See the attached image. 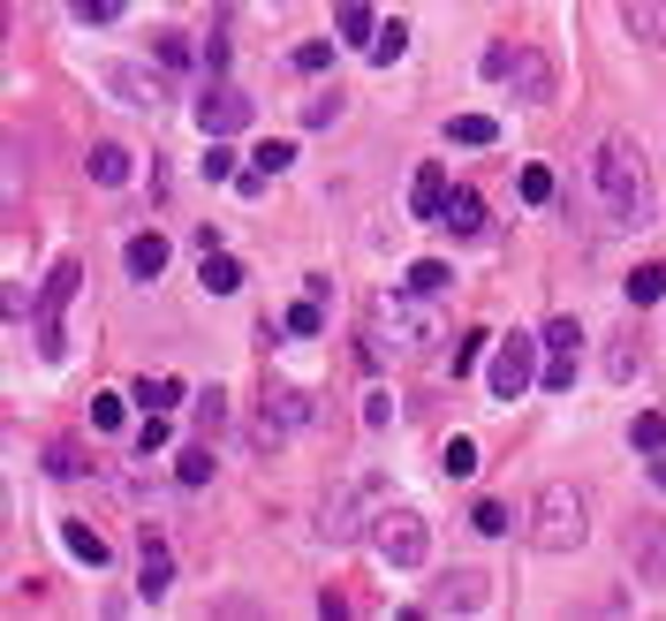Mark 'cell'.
I'll return each instance as SVG.
<instances>
[{"label":"cell","mask_w":666,"mask_h":621,"mask_svg":"<svg viewBox=\"0 0 666 621\" xmlns=\"http://www.w3.org/2000/svg\"><path fill=\"white\" fill-rule=\"evenodd\" d=\"M591 190H598V206H606V228H652V167L636 152V137L622 129H606L598 137V152H591Z\"/></svg>","instance_id":"cell-1"},{"label":"cell","mask_w":666,"mask_h":621,"mask_svg":"<svg viewBox=\"0 0 666 621\" xmlns=\"http://www.w3.org/2000/svg\"><path fill=\"white\" fill-rule=\"evenodd\" d=\"M531 545L538 553H576L583 539H591V508H583V493L568 485V478H545L538 493H531Z\"/></svg>","instance_id":"cell-2"},{"label":"cell","mask_w":666,"mask_h":621,"mask_svg":"<svg viewBox=\"0 0 666 621\" xmlns=\"http://www.w3.org/2000/svg\"><path fill=\"white\" fill-rule=\"evenodd\" d=\"M545 341H531V333H507V341H493V364H485V387H493V402H523L531 387H538V364Z\"/></svg>","instance_id":"cell-3"},{"label":"cell","mask_w":666,"mask_h":621,"mask_svg":"<svg viewBox=\"0 0 666 621\" xmlns=\"http://www.w3.org/2000/svg\"><path fill=\"white\" fill-rule=\"evenodd\" d=\"M372 553L386 569H424V553H432V523L410 515V508H379L372 515Z\"/></svg>","instance_id":"cell-4"},{"label":"cell","mask_w":666,"mask_h":621,"mask_svg":"<svg viewBox=\"0 0 666 621\" xmlns=\"http://www.w3.org/2000/svg\"><path fill=\"white\" fill-rule=\"evenodd\" d=\"M386 319H394V357H424L432 341H447V319L432 311V296H416V289H402L394 303H379Z\"/></svg>","instance_id":"cell-5"},{"label":"cell","mask_w":666,"mask_h":621,"mask_svg":"<svg viewBox=\"0 0 666 621\" xmlns=\"http://www.w3.org/2000/svg\"><path fill=\"white\" fill-rule=\"evenodd\" d=\"M77 281H83V266H77V258H61V266L46 273V289H39V349L53 357V364L69 357V333H61V311H69Z\"/></svg>","instance_id":"cell-6"},{"label":"cell","mask_w":666,"mask_h":621,"mask_svg":"<svg viewBox=\"0 0 666 621\" xmlns=\"http://www.w3.org/2000/svg\"><path fill=\"white\" fill-rule=\"evenodd\" d=\"M379 500H386V478H356V485H349V493H333L326 508H319V539L326 545H349L356 539V531H364V523H356V515H364V508H379Z\"/></svg>","instance_id":"cell-7"},{"label":"cell","mask_w":666,"mask_h":621,"mask_svg":"<svg viewBox=\"0 0 666 621\" xmlns=\"http://www.w3.org/2000/svg\"><path fill=\"white\" fill-rule=\"evenodd\" d=\"M538 341H545V372H538V387H545V394H568V387H576V349H583V327H576V319H553V327H545Z\"/></svg>","instance_id":"cell-8"},{"label":"cell","mask_w":666,"mask_h":621,"mask_svg":"<svg viewBox=\"0 0 666 621\" xmlns=\"http://www.w3.org/2000/svg\"><path fill=\"white\" fill-rule=\"evenodd\" d=\"M622 545H628V569H636V583H666V523H659V515H636Z\"/></svg>","instance_id":"cell-9"},{"label":"cell","mask_w":666,"mask_h":621,"mask_svg":"<svg viewBox=\"0 0 666 621\" xmlns=\"http://www.w3.org/2000/svg\"><path fill=\"white\" fill-rule=\"evenodd\" d=\"M493 599V577H477V569H455V577H440V591L424 599V614H477Z\"/></svg>","instance_id":"cell-10"},{"label":"cell","mask_w":666,"mask_h":621,"mask_svg":"<svg viewBox=\"0 0 666 621\" xmlns=\"http://www.w3.org/2000/svg\"><path fill=\"white\" fill-rule=\"evenodd\" d=\"M250 114H258V107H250L243 91H228V83H212L205 99H198V129H205V137H235V129H250Z\"/></svg>","instance_id":"cell-11"},{"label":"cell","mask_w":666,"mask_h":621,"mask_svg":"<svg viewBox=\"0 0 666 621\" xmlns=\"http://www.w3.org/2000/svg\"><path fill=\"white\" fill-rule=\"evenodd\" d=\"M311 424V394L303 387H265V424H258V440H289Z\"/></svg>","instance_id":"cell-12"},{"label":"cell","mask_w":666,"mask_h":621,"mask_svg":"<svg viewBox=\"0 0 666 621\" xmlns=\"http://www.w3.org/2000/svg\"><path fill=\"white\" fill-rule=\"evenodd\" d=\"M507 77H515V99H523V107H545V99H553V53H545V46H515V69H507Z\"/></svg>","instance_id":"cell-13"},{"label":"cell","mask_w":666,"mask_h":621,"mask_svg":"<svg viewBox=\"0 0 666 621\" xmlns=\"http://www.w3.org/2000/svg\"><path fill=\"white\" fill-rule=\"evenodd\" d=\"M167 583H174V553H167V539H152V523H144V539H137V591H144V599H167Z\"/></svg>","instance_id":"cell-14"},{"label":"cell","mask_w":666,"mask_h":621,"mask_svg":"<svg viewBox=\"0 0 666 621\" xmlns=\"http://www.w3.org/2000/svg\"><path fill=\"white\" fill-rule=\"evenodd\" d=\"M122 273H129V281H144V289L167 273V236H160V228H144V236H129V243H122Z\"/></svg>","instance_id":"cell-15"},{"label":"cell","mask_w":666,"mask_h":621,"mask_svg":"<svg viewBox=\"0 0 666 621\" xmlns=\"http://www.w3.org/2000/svg\"><path fill=\"white\" fill-rule=\"evenodd\" d=\"M440 206H447V167L424 160L410 182V220H424V228H440Z\"/></svg>","instance_id":"cell-16"},{"label":"cell","mask_w":666,"mask_h":621,"mask_svg":"<svg viewBox=\"0 0 666 621\" xmlns=\"http://www.w3.org/2000/svg\"><path fill=\"white\" fill-rule=\"evenodd\" d=\"M99 83H107L122 107H160V83L144 77V69H129V61H107V69H99Z\"/></svg>","instance_id":"cell-17"},{"label":"cell","mask_w":666,"mask_h":621,"mask_svg":"<svg viewBox=\"0 0 666 621\" xmlns=\"http://www.w3.org/2000/svg\"><path fill=\"white\" fill-rule=\"evenodd\" d=\"M622 31L636 46H666V0H622Z\"/></svg>","instance_id":"cell-18"},{"label":"cell","mask_w":666,"mask_h":621,"mask_svg":"<svg viewBox=\"0 0 666 621\" xmlns=\"http://www.w3.org/2000/svg\"><path fill=\"white\" fill-rule=\"evenodd\" d=\"M440 228H447V236H485V198H477V190H447Z\"/></svg>","instance_id":"cell-19"},{"label":"cell","mask_w":666,"mask_h":621,"mask_svg":"<svg viewBox=\"0 0 666 621\" xmlns=\"http://www.w3.org/2000/svg\"><path fill=\"white\" fill-rule=\"evenodd\" d=\"M61 545H69V561H83V569H107V561H114V545L99 539L83 515H69V523H61Z\"/></svg>","instance_id":"cell-20"},{"label":"cell","mask_w":666,"mask_h":621,"mask_svg":"<svg viewBox=\"0 0 666 621\" xmlns=\"http://www.w3.org/2000/svg\"><path fill=\"white\" fill-rule=\"evenodd\" d=\"M198 281H205V296H235V289H243V266H235L228 250L212 243L205 258H198Z\"/></svg>","instance_id":"cell-21"},{"label":"cell","mask_w":666,"mask_h":621,"mask_svg":"<svg viewBox=\"0 0 666 621\" xmlns=\"http://www.w3.org/2000/svg\"><path fill=\"white\" fill-rule=\"evenodd\" d=\"M129 160H137V152H122V144H91V160H83V174L114 190V182H129Z\"/></svg>","instance_id":"cell-22"},{"label":"cell","mask_w":666,"mask_h":621,"mask_svg":"<svg viewBox=\"0 0 666 621\" xmlns=\"http://www.w3.org/2000/svg\"><path fill=\"white\" fill-rule=\"evenodd\" d=\"M333 23H341V39H379V23H372V0H333Z\"/></svg>","instance_id":"cell-23"},{"label":"cell","mask_w":666,"mask_h":621,"mask_svg":"<svg viewBox=\"0 0 666 621\" xmlns=\"http://www.w3.org/2000/svg\"><path fill=\"white\" fill-rule=\"evenodd\" d=\"M447 137H455V144H470V152H485V144H500V122H493V114H455V122H447Z\"/></svg>","instance_id":"cell-24"},{"label":"cell","mask_w":666,"mask_h":621,"mask_svg":"<svg viewBox=\"0 0 666 621\" xmlns=\"http://www.w3.org/2000/svg\"><path fill=\"white\" fill-rule=\"evenodd\" d=\"M137 402H144V410H174V402H182V379L174 372H144L137 379Z\"/></svg>","instance_id":"cell-25"},{"label":"cell","mask_w":666,"mask_h":621,"mask_svg":"<svg viewBox=\"0 0 666 621\" xmlns=\"http://www.w3.org/2000/svg\"><path fill=\"white\" fill-rule=\"evenodd\" d=\"M485 357H493V333H462V341H455V357H447V372L470 379L477 364H485Z\"/></svg>","instance_id":"cell-26"},{"label":"cell","mask_w":666,"mask_h":621,"mask_svg":"<svg viewBox=\"0 0 666 621\" xmlns=\"http://www.w3.org/2000/svg\"><path fill=\"white\" fill-rule=\"evenodd\" d=\"M364 53H372L379 69H394V61H402V53H410V23H379V39L364 46Z\"/></svg>","instance_id":"cell-27"},{"label":"cell","mask_w":666,"mask_h":621,"mask_svg":"<svg viewBox=\"0 0 666 621\" xmlns=\"http://www.w3.org/2000/svg\"><path fill=\"white\" fill-rule=\"evenodd\" d=\"M628 448L659 455V448H666V410H636V424H628Z\"/></svg>","instance_id":"cell-28"},{"label":"cell","mask_w":666,"mask_h":621,"mask_svg":"<svg viewBox=\"0 0 666 621\" xmlns=\"http://www.w3.org/2000/svg\"><path fill=\"white\" fill-rule=\"evenodd\" d=\"M281 333H295V341H311V333H326V311H319V296H303V303H289V319H281Z\"/></svg>","instance_id":"cell-29"},{"label":"cell","mask_w":666,"mask_h":621,"mask_svg":"<svg viewBox=\"0 0 666 621\" xmlns=\"http://www.w3.org/2000/svg\"><path fill=\"white\" fill-rule=\"evenodd\" d=\"M198 174L205 182H235L243 167H235V152H228V137H205V160H198Z\"/></svg>","instance_id":"cell-30"},{"label":"cell","mask_w":666,"mask_h":621,"mask_svg":"<svg viewBox=\"0 0 666 621\" xmlns=\"http://www.w3.org/2000/svg\"><path fill=\"white\" fill-rule=\"evenodd\" d=\"M622 296H628V303H659V296H666V266H636V273L622 281Z\"/></svg>","instance_id":"cell-31"},{"label":"cell","mask_w":666,"mask_h":621,"mask_svg":"<svg viewBox=\"0 0 666 621\" xmlns=\"http://www.w3.org/2000/svg\"><path fill=\"white\" fill-rule=\"evenodd\" d=\"M447 281H455V273H447L440 258H416L410 273H402V289H416V296H440V289H447Z\"/></svg>","instance_id":"cell-32"},{"label":"cell","mask_w":666,"mask_h":621,"mask_svg":"<svg viewBox=\"0 0 666 621\" xmlns=\"http://www.w3.org/2000/svg\"><path fill=\"white\" fill-rule=\"evenodd\" d=\"M636 372H644V341H614V349H606V379H622V387H628Z\"/></svg>","instance_id":"cell-33"},{"label":"cell","mask_w":666,"mask_h":621,"mask_svg":"<svg viewBox=\"0 0 666 621\" xmlns=\"http://www.w3.org/2000/svg\"><path fill=\"white\" fill-rule=\"evenodd\" d=\"M440 470H447V478H477V440H447V448H440Z\"/></svg>","instance_id":"cell-34"},{"label":"cell","mask_w":666,"mask_h":621,"mask_svg":"<svg viewBox=\"0 0 666 621\" xmlns=\"http://www.w3.org/2000/svg\"><path fill=\"white\" fill-rule=\"evenodd\" d=\"M167 440H174V424H167V410H144V424H137V455H160Z\"/></svg>","instance_id":"cell-35"},{"label":"cell","mask_w":666,"mask_h":621,"mask_svg":"<svg viewBox=\"0 0 666 621\" xmlns=\"http://www.w3.org/2000/svg\"><path fill=\"white\" fill-rule=\"evenodd\" d=\"M470 531H485V539H507L515 523H507V508H500V500H477V508H470Z\"/></svg>","instance_id":"cell-36"},{"label":"cell","mask_w":666,"mask_h":621,"mask_svg":"<svg viewBox=\"0 0 666 621\" xmlns=\"http://www.w3.org/2000/svg\"><path fill=\"white\" fill-rule=\"evenodd\" d=\"M69 16H77V23H122L129 0H69Z\"/></svg>","instance_id":"cell-37"},{"label":"cell","mask_w":666,"mask_h":621,"mask_svg":"<svg viewBox=\"0 0 666 621\" xmlns=\"http://www.w3.org/2000/svg\"><path fill=\"white\" fill-rule=\"evenodd\" d=\"M289 160H295V144H289V137H265V144L250 152V167H258V174H281Z\"/></svg>","instance_id":"cell-38"},{"label":"cell","mask_w":666,"mask_h":621,"mask_svg":"<svg viewBox=\"0 0 666 621\" xmlns=\"http://www.w3.org/2000/svg\"><path fill=\"white\" fill-rule=\"evenodd\" d=\"M295 69H303V77H326L333 69V39H303L295 46Z\"/></svg>","instance_id":"cell-39"},{"label":"cell","mask_w":666,"mask_h":621,"mask_svg":"<svg viewBox=\"0 0 666 621\" xmlns=\"http://www.w3.org/2000/svg\"><path fill=\"white\" fill-rule=\"evenodd\" d=\"M212 470H220V462H212V448H182V462H174V478H182V485H205Z\"/></svg>","instance_id":"cell-40"},{"label":"cell","mask_w":666,"mask_h":621,"mask_svg":"<svg viewBox=\"0 0 666 621\" xmlns=\"http://www.w3.org/2000/svg\"><path fill=\"white\" fill-rule=\"evenodd\" d=\"M515 190H523V206H545V198H553V167H538V160H531Z\"/></svg>","instance_id":"cell-41"},{"label":"cell","mask_w":666,"mask_h":621,"mask_svg":"<svg viewBox=\"0 0 666 621\" xmlns=\"http://www.w3.org/2000/svg\"><path fill=\"white\" fill-rule=\"evenodd\" d=\"M341 122V91H326V99H303V129H333Z\"/></svg>","instance_id":"cell-42"},{"label":"cell","mask_w":666,"mask_h":621,"mask_svg":"<svg viewBox=\"0 0 666 621\" xmlns=\"http://www.w3.org/2000/svg\"><path fill=\"white\" fill-rule=\"evenodd\" d=\"M152 53H160L167 69H190V39H182V31H160V39H152Z\"/></svg>","instance_id":"cell-43"},{"label":"cell","mask_w":666,"mask_h":621,"mask_svg":"<svg viewBox=\"0 0 666 621\" xmlns=\"http://www.w3.org/2000/svg\"><path fill=\"white\" fill-rule=\"evenodd\" d=\"M198 424H205V432H220V424H228V394H220V387H212V394H198Z\"/></svg>","instance_id":"cell-44"},{"label":"cell","mask_w":666,"mask_h":621,"mask_svg":"<svg viewBox=\"0 0 666 621\" xmlns=\"http://www.w3.org/2000/svg\"><path fill=\"white\" fill-rule=\"evenodd\" d=\"M91 424L114 432V424H122V394H91Z\"/></svg>","instance_id":"cell-45"},{"label":"cell","mask_w":666,"mask_h":621,"mask_svg":"<svg viewBox=\"0 0 666 621\" xmlns=\"http://www.w3.org/2000/svg\"><path fill=\"white\" fill-rule=\"evenodd\" d=\"M477 69H485V77H507V69H515V46H507V39H493V46H485V61H477Z\"/></svg>","instance_id":"cell-46"},{"label":"cell","mask_w":666,"mask_h":621,"mask_svg":"<svg viewBox=\"0 0 666 621\" xmlns=\"http://www.w3.org/2000/svg\"><path fill=\"white\" fill-rule=\"evenodd\" d=\"M46 470H53V478H77V470H83V455L69 448V440H61V448H46Z\"/></svg>","instance_id":"cell-47"},{"label":"cell","mask_w":666,"mask_h":621,"mask_svg":"<svg viewBox=\"0 0 666 621\" xmlns=\"http://www.w3.org/2000/svg\"><path fill=\"white\" fill-rule=\"evenodd\" d=\"M23 190V137H8V198Z\"/></svg>","instance_id":"cell-48"},{"label":"cell","mask_w":666,"mask_h":621,"mask_svg":"<svg viewBox=\"0 0 666 621\" xmlns=\"http://www.w3.org/2000/svg\"><path fill=\"white\" fill-rule=\"evenodd\" d=\"M205 77H228V39H205Z\"/></svg>","instance_id":"cell-49"},{"label":"cell","mask_w":666,"mask_h":621,"mask_svg":"<svg viewBox=\"0 0 666 621\" xmlns=\"http://www.w3.org/2000/svg\"><path fill=\"white\" fill-rule=\"evenodd\" d=\"M386 417H394V402H386V394H364V424H372V432L386 424Z\"/></svg>","instance_id":"cell-50"},{"label":"cell","mask_w":666,"mask_h":621,"mask_svg":"<svg viewBox=\"0 0 666 621\" xmlns=\"http://www.w3.org/2000/svg\"><path fill=\"white\" fill-rule=\"evenodd\" d=\"M644 470H652V485H659V493H666V448H659V455H652V462H644Z\"/></svg>","instance_id":"cell-51"}]
</instances>
